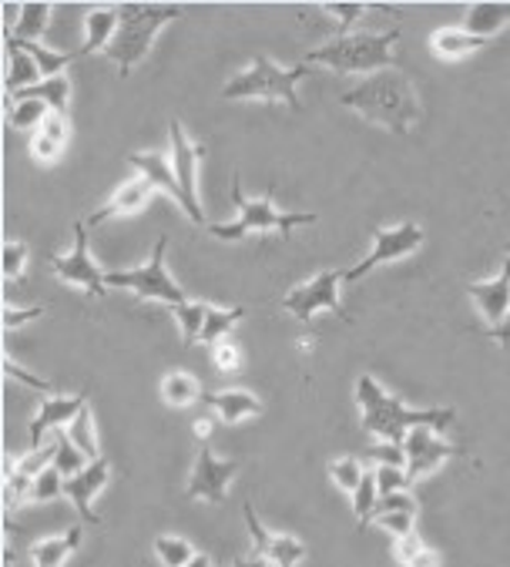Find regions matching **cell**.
I'll return each mask as SVG.
<instances>
[{"mask_svg": "<svg viewBox=\"0 0 510 567\" xmlns=\"http://www.w3.org/2000/svg\"><path fill=\"white\" fill-rule=\"evenodd\" d=\"M38 132H44V135H48V138H54L58 145H64V142H68V135H71V128H68V118H64V115H51Z\"/></svg>", "mask_w": 510, "mask_h": 567, "instance_id": "50", "label": "cell"}, {"mask_svg": "<svg viewBox=\"0 0 510 567\" xmlns=\"http://www.w3.org/2000/svg\"><path fill=\"white\" fill-rule=\"evenodd\" d=\"M118 24H121V8H94L88 14V21H84V48H81V54L108 51V44L118 34Z\"/></svg>", "mask_w": 510, "mask_h": 567, "instance_id": "23", "label": "cell"}, {"mask_svg": "<svg viewBox=\"0 0 510 567\" xmlns=\"http://www.w3.org/2000/svg\"><path fill=\"white\" fill-rule=\"evenodd\" d=\"M48 24H51V4H44V0H28V4H21V21L14 24L11 38L38 44L44 38Z\"/></svg>", "mask_w": 510, "mask_h": 567, "instance_id": "27", "label": "cell"}, {"mask_svg": "<svg viewBox=\"0 0 510 567\" xmlns=\"http://www.w3.org/2000/svg\"><path fill=\"white\" fill-rule=\"evenodd\" d=\"M339 104L356 111L359 118L390 128L397 135H410V128L420 118V97H417L414 84L397 71H379V74L366 78L363 84L346 91L339 97Z\"/></svg>", "mask_w": 510, "mask_h": 567, "instance_id": "1", "label": "cell"}, {"mask_svg": "<svg viewBox=\"0 0 510 567\" xmlns=\"http://www.w3.org/2000/svg\"><path fill=\"white\" fill-rule=\"evenodd\" d=\"M44 316V306H31V309H4V329H21L34 319Z\"/></svg>", "mask_w": 510, "mask_h": 567, "instance_id": "48", "label": "cell"}, {"mask_svg": "<svg viewBox=\"0 0 510 567\" xmlns=\"http://www.w3.org/2000/svg\"><path fill=\"white\" fill-rule=\"evenodd\" d=\"M54 497H64V474L51 464L41 477H34V491H31V501L34 504H48Z\"/></svg>", "mask_w": 510, "mask_h": 567, "instance_id": "39", "label": "cell"}, {"mask_svg": "<svg viewBox=\"0 0 510 567\" xmlns=\"http://www.w3.org/2000/svg\"><path fill=\"white\" fill-rule=\"evenodd\" d=\"M185 567H212V560H208L205 554H195V557H192V560H188Z\"/></svg>", "mask_w": 510, "mask_h": 567, "instance_id": "55", "label": "cell"}, {"mask_svg": "<svg viewBox=\"0 0 510 567\" xmlns=\"http://www.w3.org/2000/svg\"><path fill=\"white\" fill-rule=\"evenodd\" d=\"M108 474H111V461H108V457H98V461H91L81 474L64 477V497L74 504V511H78L81 520H88V524H101V517L91 511V504H94L98 491L108 484Z\"/></svg>", "mask_w": 510, "mask_h": 567, "instance_id": "15", "label": "cell"}, {"mask_svg": "<svg viewBox=\"0 0 510 567\" xmlns=\"http://www.w3.org/2000/svg\"><path fill=\"white\" fill-rule=\"evenodd\" d=\"M339 282H343V272L326 269V272H319L316 279H309V282L296 286V289L283 299V309H286L289 316H296L299 322H309L319 309H326V312L339 316L343 322H353V319L346 316L343 299H339Z\"/></svg>", "mask_w": 510, "mask_h": 567, "instance_id": "8", "label": "cell"}, {"mask_svg": "<svg viewBox=\"0 0 510 567\" xmlns=\"http://www.w3.org/2000/svg\"><path fill=\"white\" fill-rule=\"evenodd\" d=\"M400 41V28L382 31V34H339L333 41H326L323 48L309 51L306 64H323L333 68L339 74H379L390 71L397 64L394 58V44Z\"/></svg>", "mask_w": 510, "mask_h": 567, "instance_id": "3", "label": "cell"}, {"mask_svg": "<svg viewBox=\"0 0 510 567\" xmlns=\"http://www.w3.org/2000/svg\"><path fill=\"white\" fill-rule=\"evenodd\" d=\"M208 433H212V420H208V416H198V420H195V436L205 440Z\"/></svg>", "mask_w": 510, "mask_h": 567, "instance_id": "54", "label": "cell"}, {"mask_svg": "<svg viewBox=\"0 0 510 567\" xmlns=\"http://www.w3.org/2000/svg\"><path fill=\"white\" fill-rule=\"evenodd\" d=\"M175 18H182V8H175V4H121L118 34L104 51L118 64L121 78H128L135 64H142L149 58L155 34Z\"/></svg>", "mask_w": 510, "mask_h": 567, "instance_id": "4", "label": "cell"}, {"mask_svg": "<svg viewBox=\"0 0 510 567\" xmlns=\"http://www.w3.org/2000/svg\"><path fill=\"white\" fill-rule=\"evenodd\" d=\"M232 202H235L238 218L228 221V225H208V233L215 239H222V243H238L248 233H283V236H289L296 225H313L316 221L313 212H279L276 202H273V192L263 195V198H245L238 172L232 175Z\"/></svg>", "mask_w": 510, "mask_h": 567, "instance_id": "5", "label": "cell"}, {"mask_svg": "<svg viewBox=\"0 0 510 567\" xmlns=\"http://www.w3.org/2000/svg\"><path fill=\"white\" fill-rule=\"evenodd\" d=\"M169 145H172V148H169V155H172V172H175V178H178V185H182V192H185V215H188L195 225H205V212H202V205H198V182H195L198 162H202L205 148L195 145V142L185 135V125H182L178 118L169 122Z\"/></svg>", "mask_w": 510, "mask_h": 567, "instance_id": "9", "label": "cell"}, {"mask_svg": "<svg viewBox=\"0 0 510 567\" xmlns=\"http://www.w3.org/2000/svg\"><path fill=\"white\" fill-rule=\"evenodd\" d=\"M356 403L363 410V430L387 443H404L407 433L417 426L443 430L447 423H453V410H410L382 390L373 377L356 380Z\"/></svg>", "mask_w": 510, "mask_h": 567, "instance_id": "2", "label": "cell"}, {"mask_svg": "<svg viewBox=\"0 0 510 567\" xmlns=\"http://www.w3.org/2000/svg\"><path fill=\"white\" fill-rule=\"evenodd\" d=\"M51 269L58 272L61 282L68 286H81L88 296H104L108 282H104V272L98 269V262L91 259L88 252V221H74V249L64 252V256H51Z\"/></svg>", "mask_w": 510, "mask_h": 567, "instance_id": "10", "label": "cell"}, {"mask_svg": "<svg viewBox=\"0 0 510 567\" xmlns=\"http://www.w3.org/2000/svg\"><path fill=\"white\" fill-rule=\"evenodd\" d=\"M376 471V487H379V497H390V494H400V491H410V474L404 467H373Z\"/></svg>", "mask_w": 510, "mask_h": 567, "instance_id": "40", "label": "cell"}, {"mask_svg": "<svg viewBox=\"0 0 510 567\" xmlns=\"http://www.w3.org/2000/svg\"><path fill=\"white\" fill-rule=\"evenodd\" d=\"M228 567H269V560H266V557H259V554H248V557L232 560Z\"/></svg>", "mask_w": 510, "mask_h": 567, "instance_id": "53", "label": "cell"}, {"mask_svg": "<svg viewBox=\"0 0 510 567\" xmlns=\"http://www.w3.org/2000/svg\"><path fill=\"white\" fill-rule=\"evenodd\" d=\"M162 396H165L169 406L185 410V406H192V403H202L205 393H202V386H198V380H195L192 373L175 370V373H169V377L162 380Z\"/></svg>", "mask_w": 510, "mask_h": 567, "instance_id": "26", "label": "cell"}, {"mask_svg": "<svg viewBox=\"0 0 510 567\" xmlns=\"http://www.w3.org/2000/svg\"><path fill=\"white\" fill-rule=\"evenodd\" d=\"M363 464L356 461V457H339V461H333L329 464V477H333V484L339 487V491H346V494H356V487H359V481H363Z\"/></svg>", "mask_w": 510, "mask_h": 567, "instance_id": "37", "label": "cell"}, {"mask_svg": "<svg viewBox=\"0 0 510 567\" xmlns=\"http://www.w3.org/2000/svg\"><path fill=\"white\" fill-rule=\"evenodd\" d=\"M503 24H510V4H497V0H480V4H470L467 8V21H463V31L480 38V41H490Z\"/></svg>", "mask_w": 510, "mask_h": 567, "instance_id": "22", "label": "cell"}, {"mask_svg": "<svg viewBox=\"0 0 510 567\" xmlns=\"http://www.w3.org/2000/svg\"><path fill=\"white\" fill-rule=\"evenodd\" d=\"M467 292H470V299L477 302L480 316L490 322V329L500 326V322L507 319V312H510V259L503 262L500 276H493V279H487V282H470Z\"/></svg>", "mask_w": 510, "mask_h": 567, "instance_id": "16", "label": "cell"}, {"mask_svg": "<svg viewBox=\"0 0 510 567\" xmlns=\"http://www.w3.org/2000/svg\"><path fill=\"white\" fill-rule=\"evenodd\" d=\"M4 373L8 377H14V380H21L24 386H31V390H41V393H51V383L48 380H41V377H31L28 370H21L18 363H11V360H4Z\"/></svg>", "mask_w": 510, "mask_h": 567, "instance_id": "49", "label": "cell"}, {"mask_svg": "<svg viewBox=\"0 0 510 567\" xmlns=\"http://www.w3.org/2000/svg\"><path fill=\"white\" fill-rule=\"evenodd\" d=\"M212 363H215L222 373H235V370L242 367V353H238V347L232 343V339H222V343L212 347Z\"/></svg>", "mask_w": 510, "mask_h": 567, "instance_id": "43", "label": "cell"}, {"mask_svg": "<svg viewBox=\"0 0 510 567\" xmlns=\"http://www.w3.org/2000/svg\"><path fill=\"white\" fill-rule=\"evenodd\" d=\"M238 474V464L235 461H218L208 446L198 450L195 457V467L188 474V487L185 494L192 501H208V504H222L225 501V491L232 484V477Z\"/></svg>", "mask_w": 510, "mask_h": 567, "instance_id": "12", "label": "cell"}, {"mask_svg": "<svg viewBox=\"0 0 510 567\" xmlns=\"http://www.w3.org/2000/svg\"><path fill=\"white\" fill-rule=\"evenodd\" d=\"M483 44H487V41L467 34L463 28H460V31H457V28H440V31H434V38H430V48H434V54H437L440 61H460V58L480 51Z\"/></svg>", "mask_w": 510, "mask_h": 567, "instance_id": "25", "label": "cell"}, {"mask_svg": "<svg viewBox=\"0 0 510 567\" xmlns=\"http://www.w3.org/2000/svg\"><path fill=\"white\" fill-rule=\"evenodd\" d=\"M376 504H379L376 471H369V467H366V474H363V481H359V487H356V494H353V514H356V524H359V527H366V524H369V517H373Z\"/></svg>", "mask_w": 510, "mask_h": 567, "instance_id": "34", "label": "cell"}, {"mask_svg": "<svg viewBox=\"0 0 510 567\" xmlns=\"http://www.w3.org/2000/svg\"><path fill=\"white\" fill-rule=\"evenodd\" d=\"M88 406V390L74 393V396H48L31 423V446H41V436L48 430H61L71 426V420Z\"/></svg>", "mask_w": 510, "mask_h": 567, "instance_id": "18", "label": "cell"}, {"mask_svg": "<svg viewBox=\"0 0 510 567\" xmlns=\"http://www.w3.org/2000/svg\"><path fill=\"white\" fill-rule=\"evenodd\" d=\"M390 511H414V514H417V501H414V494H410V491H400V494H390V497H379V504H376L373 517L390 514ZM373 517H369V520H373Z\"/></svg>", "mask_w": 510, "mask_h": 567, "instance_id": "45", "label": "cell"}, {"mask_svg": "<svg viewBox=\"0 0 510 567\" xmlns=\"http://www.w3.org/2000/svg\"><path fill=\"white\" fill-rule=\"evenodd\" d=\"M81 547V527H71L68 534L58 537H44L31 547V560L34 567H64V560Z\"/></svg>", "mask_w": 510, "mask_h": 567, "instance_id": "24", "label": "cell"}, {"mask_svg": "<svg viewBox=\"0 0 510 567\" xmlns=\"http://www.w3.org/2000/svg\"><path fill=\"white\" fill-rule=\"evenodd\" d=\"M0 262H4V276H8V279H21L24 262H28V246H24V243H4Z\"/></svg>", "mask_w": 510, "mask_h": 567, "instance_id": "42", "label": "cell"}, {"mask_svg": "<svg viewBox=\"0 0 510 567\" xmlns=\"http://www.w3.org/2000/svg\"><path fill=\"white\" fill-rule=\"evenodd\" d=\"M245 527H248V537H252V554L266 557L273 567H299L303 557H306V544L293 534H273L259 524V517H255L252 504H245Z\"/></svg>", "mask_w": 510, "mask_h": 567, "instance_id": "14", "label": "cell"}, {"mask_svg": "<svg viewBox=\"0 0 510 567\" xmlns=\"http://www.w3.org/2000/svg\"><path fill=\"white\" fill-rule=\"evenodd\" d=\"M172 312H175V322L182 326L185 347H195L198 339H202L205 319H208V302H182V306H175Z\"/></svg>", "mask_w": 510, "mask_h": 567, "instance_id": "31", "label": "cell"}, {"mask_svg": "<svg viewBox=\"0 0 510 567\" xmlns=\"http://www.w3.org/2000/svg\"><path fill=\"white\" fill-rule=\"evenodd\" d=\"M18 97L44 101V104L51 107V115H64V111H68V101H71V81H68L64 74H58V78H48V81H41V84L21 91Z\"/></svg>", "mask_w": 510, "mask_h": 567, "instance_id": "28", "label": "cell"}, {"mask_svg": "<svg viewBox=\"0 0 510 567\" xmlns=\"http://www.w3.org/2000/svg\"><path fill=\"white\" fill-rule=\"evenodd\" d=\"M165 252H169V236H159L155 249H152V259L139 269H124V272H104V282L111 289H132L139 299H155V302H165V306H182L188 302L185 292L178 289V282L169 276L165 269Z\"/></svg>", "mask_w": 510, "mask_h": 567, "instance_id": "7", "label": "cell"}, {"mask_svg": "<svg viewBox=\"0 0 510 567\" xmlns=\"http://www.w3.org/2000/svg\"><path fill=\"white\" fill-rule=\"evenodd\" d=\"M51 118V107L44 101H31V97H11V125L18 132H31L41 128Z\"/></svg>", "mask_w": 510, "mask_h": 567, "instance_id": "29", "label": "cell"}, {"mask_svg": "<svg viewBox=\"0 0 510 567\" xmlns=\"http://www.w3.org/2000/svg\"><path fill=\"white\" fill-rule=\"evenodd\" d=\"M152 192H155V188H152L145 178H132V182L118 185V192H114L101 208H94V212H91L88 225H104V221L121 218V215H139V212L149 205Z\"/></svg>", "mask_w": 510, "mask_h": 567, "instance_id": "17", "label": "cell"}, {"mask_svg": "<svg viewBox=\"0 0 510 567\" xmlns=\"http://www.w3.org/2000/svg\"><path fill=\"white\" fill-rule=\"evenodd\" d=\"M366 461L373 467H404L407 471V450L404 443H387V440H379L376 446L366 450Z\"/></svg>", "mask_w": 510, "mask_h": 567, "instance_id": "38", "label": "cell"}, {"mask_svg": "<svg viewBox=\"0 0 510 567\" xmlns=\"http://www.w3.org/2000/svg\"><path fill=\"white\" fill-rule=\"evenodd\" d=\"M410 567H440V554H437L434 547H424V550L410 560Z\"/></svg>", "mask_w": 510, "mask_h": 567, "instance_id": "52", "label": "cell"}, {"mask_svg": "<svg viewBox=\"0 0 510 567\" xmlns=\"http://www.w3.org/2000/svg\"><path fill=\"white\" fill-rule=\"evenodd\" d=\"M88 464H91V461L71 443L68 430H54V467H58L64 477H74V474H81Z\"/></svg>", "mask_w": 510, "mask_h": 567, "instance_id": "30", "label": "cell"}, {"mask_svg": "<svg viewBox=\"0 0 510 567\" xmlns=\"http://www.w3.org/2000/svg\"><path fill=\"white\" fill-rule=\"evenodd\" d=\"M245 316L242 306H232V309H222V306H208V319H205V329H202V343H222L225 332H232V326Z\"/></svg>", "mask_w": 510, "mask_h": 567, "instance_id": "32", "label": "cell"}, {"mask_svg": "<svg viewBox=\"0 0 510 567\" xmlns=\"http://www.w3.org/2000/svg\"><path fill=\"white\" fill-rule=\"evenodd\" d=\"M68 436H71V443L84 453L88 461H98V457H101V453H98V436H94V413H91V406H84V410L71 420Z\"/></svg>", "mask_w": 510, "mask_h": 567, "instance_id": "33", "label": "cell"}, {"mask_svg": "<svg viewBox=\"0 0 510 567\" xmlns=\"http://www.w3.org/2000/svg\"><path fill=\"white\" fill-rule=\"evenodd\" d=\"M404 450H407V474H410L414 484L424 481L427 474H434L440 464H447L450 457H457V453H460L453 443L440 440V436L434 433V426H417V430H410L407 440H404Z\"/></svg>", "mask_w": 510, "mask_h": 567, "instance_id": "13", "label": "cell"}, {"mask_svg": "<svg viewBox=\"0 0 510 567\" xmlns=\"http://www.w3.org/2000/svg\"><path fill=\"white\" fill-rule=\"evenodd\" d=\"M128 165L132 168H139L142 172V178L152 185V188H162L165 195H172L182 208H185V192H182V185H178V178H175V172H172V158H165V155H159V152H132L128 155Z\"/></svg>", "mask_w": 510, "mask_h": 567, "instance_id": "19", "label": "cell"}, {"mask_svg": "<svg viewBox=\"0 0 510 567\" xmlns=\"http://www.w3.org/2000/svg\"><path fill=\"white\" fill-rule=\"evenodd\" d=\"M202 403L215 406L218 416L225 423H238L245 416H259L263 413V400L259 396H252L248 390H218V393H205Z\"/></svg>", "mask_w": 510, "mask_h": 567, "instance_id": "20", "label": "cell"}, {"mask_svg": "<svg viewBox=\"0 0 510 567\" xmlns=\"http://www.w3.org/2000/svg\"><path fill=\"white\" fill-rule=\"evenodd\" d=\"M420 246H424V229H420V225H414V221H404V225H397V229H376V233H373V252H369L359 266H353L349 272H343V279H346V282L363 279V276L373 272L376 266L394 262V259H404V256L417 252Z\"/></svg>", "mask_w": 510, "mask_h": 567, "instance_id": "11", "label": "cell"}, {"mask_svg": "<svg viewBox=\"0 0 510 567\" xmlns=\"http://www.w3.org/2000/svg\"><path fill=\"white\" fill-rule=\"evenodd\" d=\"M323 11H329L333 18H339V28L346 34V28H353L363 18L366 4H359V0H353V4H323Z\"/></svg>", "mask_w": 510, "mask_h": 567, "instance_id": "46", "label": "cell"}, {"mask_svg": "<svg viewBox=\"0 0 510 567\" xmlns=\"http://www.w3.org/2000/svg\"><path fill=\"white\" fill-rule=\"evenodd\" d=\"M382 530H390L394 537H404V534H414V520L417 514L414 511H390V514H379L373 517Z\"/></svg>", "mask_w": 510, "mask_h": 567, "instance_id": "41", "label": "cell"}, {"mask_svg": "<svg viewBox=\"0 0 510 567\" xmlns=\"http://www.w3.org/2000/svg\"><path fill=\"white\" fill-rule=\"evenodd\" d=\"M490 339H493V343H500L503 350H510V312H507V319L500 326L490 329Z\"/></svg>", "mask_w": 510, "mask_h": 567, "instance_id": "51", "label": "cell"}, {"mask_svg": "<svg viewBox=\"0 0 510 567\" xmlns=\"http://www.w3.org/2000/svg\"><path fill=\"white\" fill-rule=\"evenodd\" d=\"M8 61H11V68H8V94H11V97H18L21 91H28V87H34V84L44 81L38 61H34V58L21 48V41L11 38V34H8Z\"/></svg>", "mask_w": 510, "mask_h": 567, "instance_id": "21", "label": "cell"}, {"mask_svg": "<svg viewBox=\"0 0 510 567\" xmlns=\"http://www.w3.org/2000/svg\"><path fill=\"white\" fill-rule=\"evenodd\" d=\"M195 554H198V550H195L185 537H172V534L155 537V557H159L165 567H185Z\"/></svg>", "mask_w": 510, "mask_h": 567, "instance_id": "35", "label": "cell"}, {"mask_svg": "<svg viewBox=\"0 0 510 567\" xmlns=\"http://www.w3.org/2000/svg\"><path fill=\"white\" fill-rule=\"evenodd\" d=\"M309 74V64H296V68H279L269 58H255L245 71L232 74V81L222 87L225 101H242V97H266L276 104H289L293 111H303L296 84Z\"/></svg>", "mask_w": 510, "mask_h": 567, "instance_id": "6", "label": "cell"}, {"mask_svg": "<svg viewBox=\"0 0 510 567\" xmlns=\"http://www.w3.org/2000/svg\"><path fill=\"white\" fill-rule=\"evenodd\" d=\"M61 148H64V145H58V142L48 138L44 132H38L34 142H31V155H34V162H41V165H51V162L61 155Z\"/></svg>", "mask_w": 510, "mask_h": 567, "instance_id": "47", "label": "cell"}, {"mask_svg": "<svg viewBox=\"0 0 510 567\" xmlns=\"http://www.w3.org/2000/svg\"><path fill=\"white\" fill-rule=\"evenodd\" d=\"M21 48L38 61V68H41V74H44V81L48 78H58L78 54H64V51H51V48H41V44H34V41H21Z\"/></svg>", "mask_w": 510, "mask_h": 567, "instance_id": "36", "label": "cell"}, {"mask_svg": "<svg viewBox=\"0 0 510 567\" xmlns=\"http://www.w3.org/2000/svg\"><path fill=\"white\" fill-rule=\"evenodd\" d=\"M427 544L420 540V534L414 530V534H404V537H394V557H397V564H404V567H410V560L424 550Z\"/></svg>", "mask_w": 510, "mask_h": 567, "instance_id": "44", "label": "cell"}]
</instances>
